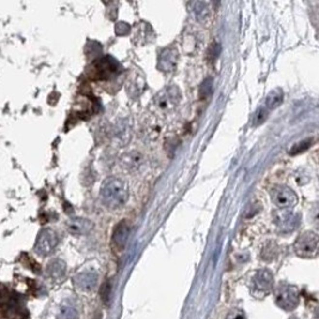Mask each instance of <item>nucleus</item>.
Returning a JSON list of instances; mask_svg holds the SVG:
<instances>
[{
  "instance_id": "1a4fd4ad",
  "label": "nucleus",
  "mask_w": 319,
  "mask_h": 319,
  "mask_svg": "<svg viewBox=\"0 0 319 319\" xmlns=\"http://www.w3.org/2000/svg\"><path fill=\"white\" fill-rule=\"evenodd\" d=\"M277 294V304L282 306L285 310H293L298 304V294L294 288H280Z\"/></svg>"
},
{
  "instance_id": "423d86ee",
  "label": "nucleus",
  "mask_w": 319,
  "mask_h": 319,
  "mask_svg": "<svg viewBox=\"0 0 319 319\" xmlns=\"http://www.w3.org/2000/svg\"><path fill=\"white\" fill-rule=\"evenodd\" d=\"M275 223H276L280 232L288 233V232L294 231L299 226L300 216L297 213H293L287 209H282V211L277 212L275 215Z\"/></svg>"
},
{
  "instance_id": "0eeeda50",
  "label": "nucleus",
  "mask_w": 319,
  "mask_h": 319,
  "mask_svg": "<svg viewBox=\"0 0 319 319\" xmlns=\"http://www.w3.org/2000/svg\"><path fill=\"white\" fill-rule=\"evenodd\" d=\"M178 52L175 48H167L162 52L158 60V68L164 72H171L177 66Z\"/></svg>"
},
{
  "instance_id": "6e6552de",
  "label": "nucleus",
  "mask_w": 319,
  "mask_h": 319,
  "mask_svg": "<svg viewBox=\"0 0 319 319\" xmlns=\"http://www.w3.org/2000/svg\"><path fill=\"white\" fill-rule=\"evenodd\" d=\"M178 101H180V91L177 88L165 89L157 96V104L162 109L175 106L178 103Z\"/></svg>"
},
{
  "instance_id": "5701e85b",
  "label": "nucleus",
  "mask_w": 319,
  "mask_h": 319,
  "mask_svg": "<svg viewBox=\"0 0 319 319\" xmlns=\"http://www.w3.org/2000/svg\"><path fill=\"white\" fill-rule=\"evenodd\" d=\"M140 162V157L139 154H128L127 155V160H123L124 164L127 165L128 167H137L139 165Z\"/></svg>"
},
{
  "instance_id": "f257e3e1",
  "label": "nucleus",
  "mask_w": 319,
  "mask_h": 319,
  "mask_svg": "<svg viewBox=\"0 0 319 319\" xmlns=\"http://www.w3.org/2000/svg\"><path fill=\"white\" fill-rule=\"evenodd\" d=\"M128 185L117 177H109L101 188V200L110 209L121 208L128 201Z\"/></svg>"
},
{
  "instance_id": "20e7f679",
  "label": "nucleus",
  "mask_w": 319,
  "mask_h": 319,
  "mask_svg": "<svg viewBox=\"0 0 319 319\" xmlns=\"http://www.w3.org/2000/svg\"><path fill=\"white\" fill-rule=\"evenodd\" d=\"M59 244V237L53 229L46 228L40 232L35 244V251L41 256H47L52 254Z\"/></svg>"
},
{
  "instance_id": "f8f14e48",
  "label": "nucleus",
  "mask_w": 319,
  "mask_h": 319,
  "mask_svg": "<svg viewBox=\"0 0 319 319\" xmlns=\"http://www.w3.org/2000/svg\"><path fill=\"white\" fill-rule=\"evenodd\" d=\"M129 236V226L126 221H121L116 227L113 234V242L119 249H123Z\"/></svg>"
},
{
  "instance_id": "f3484780",
  "label": "nucleus",
  "mask_w": 319,
  "mask_h": 319,
  "mask_svg": "<svg viewBox=\"0 0 319 319\" xmlns=\"http://www.w3.org/2000/svg\"><path fill=\"white\" fill-rule=\"evenodd\" d=\"M60 319H78V311L70 303H63L60 306V312H59Z\"/></svg>"
},
{
  "instance_id": "a211bd4d",
  "label": "nucleus",
  "mask_w": 319,
  "mask_h": 319,
  "mask_svg": "<svg viewBox=\"0 0 319 319\" xmlns=\"http://www.w3.org/2000/svg\"><path fill=\"white\" fill-rule=\"evenodd\" d=\"M268 114H269V111H268V109L265 108V106H261V108L257 109L256 113L252 116V126L257 127L261 126L262 123H264L265 120L268 119Z\"/></svg>"
},
{
  "instance_id": "dca6fc26",
  "label": "nucleus",
  "mask_w": 319,
  "mask_h": 319,
  "mask_svg": "<svg viewBox=\"0 0 319 319\" xmlns=\"http://www.w3.org/2000/svg\"><path fill=\"white\" fill-rule=\"evenodd\" d=\"M193 12L198 20H205L209 15V5L203 1H196L191 4Z\"/></svg>"
},
{
  "instance_id": "2eb2a0df",
  "label": "nucleus",
  "mask_w": 319,
  "mask_h": 319,
  "mask_svg": "<svg viewBox=\"0 0 319 319\" xmlns=\"http://www.w3.org/2000/svg\"><path fill=\"white\" fill-rule=\"evenodd\" d=\"M255 283L258 289L268 290L273 285V275L268 270H262L255 277Z\"/></svg>"
},
{
  "instance_id": "7ed1b4c3",
  "label": "nucleus",
  "mask_w": 319,
  "mask_h": 319,
  "mask_svg": "<svg viewBox=\"0 0 319 319\" xmlns=\"http://www.w3.org/2000/svg\"><path fill=\"white\" fill-rule=\"evenodd\" d=\"M270 197L280 209L292 208L297 205L298 196L294 190L286 185H275L270 190Z\"/></svg>"
},
{
  "instance_id": "9d476101",
  "label": "nucleus",
  "mask_w": 319,
  "mask_h": 319,
  "mask_svg": "<svg viewBox=\"0 0 319 319\" xmlns=\"http://www.w3.org/2000/svg\"><path fill=\"white\" fill-rule=\"evenodd\" d=\"M67 227L70 233L76 234V236H81V234L89 233L92 229V223L88 219L76 218L68 221Z\"/></svg>"
},
{
  "instance_id": "39448f33",
  "label": "nucleus",
  "mask_w": 319,
  "mask_h": 319,
  "mask_svg": "<svg viewBox=\"0 0 319 319\" xmlns=\"http://www.w3.org/2000/svg\"><path fill=\"white\" fill-rule=\"evenodd\" d=\"M295 252L301 257H312L317 254L318 236L313 232H305L295 243Z\"/></svg>"
},
{
  "instance_id": "6ab92c4d",
  "label": "nucleus",
  "mask_w": 319,
  "mask_h": 319,
  "mask_svg": "<svg viewBox=\"0 0 319 319\" xmlns=\"http://www.w3.org/2000/svg\"><path fill=\"white\" fill-rule=\"evenodd\" d=\"M310 146H311V140L310 139L304 140V141L298 142V144H295L294 146H293L292 149H290L289 153H290V154H299V153L304 152V151L307 150Z\"/></svg>"
},
{
  "instance_id": "f03ea898",
  "label": "nucleus",
  "mask_w": 319,
  "mask_h": 319,
  "mask_svg": "<svg viewBox=\"0 0 319 319\" xmlns=\"http://www.w3.org/2000/svg\"><path fill=\"white\" fill-rule=\"evenodd\" d=\"M92 76L99 80L114 78L122 71V66L113 57H102L92 63Z\"/></svg>"
},
{
  "instance_id": "4be33fe9",
  "label": "nucleus",
  "mask_w": 319,
  "mask_h": 319,
  "mask_svg": "<svg viewBox=\"0 0 319 319\" xmlns=\"http://www.w3.org/2000/svg\"><path fill=\"white\" fill-rule=\"evenodd\" d=\"M101 297H102V300H103L104 304L108 303L109 300V295H110V283L108 281L104 282L103 285H102L101 287Z\"/></svg>"
},
{
  "instance_id": "9b49d317",
  "label": "nucleus",
  "mask_w": 319,
  "mask_h": 319,
  "mask_svg": "<svg viewBox=\"0 0 319 319\" xmlns=\"http://www.w3.org/2000/svg\"><path fill=\"white\" fill-rule=\"evenodd\" d=\"M97 283V275L92 272H85L75 277V285L81 290H91Z\"/></svg>"
},
{
  "instance_id": "ddd939ff",
  "label": "nucleus",
  "mask_w": 319,
  "mask_h": 319,
  "mask_svg": "<svg viewBox=\"0 0 319 319\" xmlns=\"http://www.w3.org/2000/svg\"><path fill=\"white\" fill-rule=\"evenodd\" d=\"M66 273V264L60 259H54L47 265V274L53 279H61Z\"/></svg>"
},
{
  "instance_id": "aec40b11",
  "label": "nucleus",
  "mask_w": 319,
  "mask_h": 319,
  "mask_svg": "<svg viewBox=\"0 0 319 319\" xmlns=\"http://www.w3.org/2000/svg\"><path fill=\"white\" fill-rule=\"evenodd\" d=\"M115 31L119 36H124V35L128 34L131 31V25L127 24L126 22H119L115 27Z\"/></svg>"
},
{
  "instance_id": "412c9836",
  "label": "nucleus",
  "mask_w": 319,
  "mask_h": 319,
  "mask_svg": "<svg viewBox=\"0 0 319 319\" xmlns=\"http://www.w3.org/2000/svg\"><path fill=\"white\" fill-rule=\"evenodd\" d=\"M212 90H213V86H212V80L211 79H207V80L203 81L202 86H201V91L200 94L201 97H208L209 94L212 93Z\"/></svg>"
},
{
  "instance_id": "4468645a",
  "label": "nucleus",
  "mask_w": 319,
  "mask_h": 319,
  "mask_svg": "<svg viewBox=\"0 0 319 319\" xmlns=\"http://www.w3.org/2000/svg\"><path fill=\"white\" fill-rule=\"evenodd\" d=\"M283 102V92L281 89L276 88L274 89L273 91H270L268 93L267 99H265V106H267V109H276L281 106V103Z\"/></svg>"
}]
</instances>
